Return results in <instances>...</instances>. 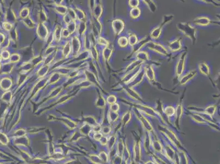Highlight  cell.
Here are the masks:
<instances>
[{
    "label": "cell",
    "instance_id": "6da1fadb",
    "mask_svg": "<svg viewBox=\"0 0 220 164\" xmlns=\"http://www.w3.org/2000/svg\"><path fill=\"white\" fill-rule=\"evenodd\" d=\"M177 28L183 33L184 36L189 38L192 42H196L197 40L196 29L189 23H179L177 24Z\"/></svg>",
    "mask_w": 220,
    "mask_h": 164
},
{
    "label": "cell",
    "instance_id": "7a4b0ae2",
    "mask_svg": "<svg viewBox=\"0 0 220 164\" xmlns=\"http://www.w3.org/2000/svg\"><path fill=\"white\" fill-rule=\"evenodd\" d=\"M147 47L150 50L162 55L167 56L168 54L167 49L163 45L155 42L150 41V42H148L147 44Z\"/></svg>",
    "mask_w": 220,
    "mask_h": 164
},
{
    "label": "cell",
    "instance_id": "3957f363",
    "mask_svg": "<svg viewBox=\"0 0 220 164\" xmlns=\"http://www.w3.org/2000/svg\"><path fill=\"white\" fill-rule=\"evenodd\" d=\"M172 18V16H165L163 18V23L159 25L158 26L156 27L155 28H154L150 33V37L152 38L154 40H157L159 38V37L161 35L162 33V30L163 28V26L164 25H165L166 23L169 22L170 20H171Z\"/></svg>",
    "mask_w": 220,
    "mask_h": 164
},
{
    "label": "cell",
    "instance_id": "277c9868",
    "mask_svg": "<svg viewBox=\"0 0 220 164\" xmlns=\"http://www.w3.org/2000/svg\"><path fill=\"white\" fill-rule=\"evenodd\" d=\"M186 56H187L186 53H183L182 54H181V56L179 58V59L176 64L175 73L177 77L180 78L184 71Z\"/></svg>",
    "mask_w": 220,
    "mask_h": 164
},
{
    "label": "cell",
    "instance_id": "5b68a950",
    "mask_svg": "<svg viewBox=\"0 0 220 164\" xmlns=\"http://www.w3.org/2000/svg\"><path fill=\"white\" fill-rule=\"evenodd\" d=\"M124 26V23L121 19L114 20L112 23V27L114 28V31L117 35H120L123 31Z\"/></svg>",
    "mask_w": 220,
    "mask_h": 164
},
{
    "label": "cell",
    "instance_id": "8992f818",
    "mask_svg": "<svg viewBox=\"0 0 220 164\" xmlns=\"http://www.w3.org/2000/svg\"><path fill=\"white\" fill-rule=\"evenodd\" d=\"M197 74L196 70H192L189 72H187L186 74L183 75V76L181 77L180 79V84L182 85L187 84L188 82L191 80L193 78H194Z\"/></svg>",
    "mask_w": 220,
    "mask_h": 164
},
{
    "label": "cell",
    "instance_id": "52a82bcc",
    "mask_svg": "<svg viewBox=\"0 0 220 164\" xmlns=\"http://www.w3.org/2000/svg\"><path fill=\"white\" fill-rule=\"evenodd\" d=\"M141 69V66H140L139 67L135 68L134 70H132L131 72L128 73L126 75V76L123 78V82H124L126 84H129V83H131V81L133 80V78Z\"/></svg>",
    "mask_w": 220,
    "mask_h": 164
},
{
    "label": "cell",
    "instance_id": "ba28073f",
    "mask_svg": "<svg viewBox=\"0 0 220 164\" xmlns=\"http://www.w3.org/2000/svg\"><path fill=\"white\" fill-rule=\"evenodd\" d=\"M144 73L145 76L151 82H153L155 80V73L153 67L150 65H146L144 67Z\"/></svg>",
    "mask_w": 220,
    "mask_h": 164
},
{
    "label": "cell",
    "instance_id": "9c48e42d",
    "mask_svg": "<svg viewBox=\"0 0 220 164\" xmlns=\"http://www.w3.org/2000/svg\"><path fill=\"white\" fill-rule=\"evenodd\" d=\"M144 77H145L144 72L141 70L139 71V73L133 78V80L131 81V83H129V84H130V85H131L130 87L133 88L135 87H136V86L139 85V84H140L142 82V81L143 80Z\"/></svg>",
    "mask_w": 220,
    "mask_h": 164
},
{
    "label": "cell",
    "instance_id": "30bf717a",
    "mask_svg": "<svg viewBox=\"0 0 220 164\" xmlns=\"http://www.w3.org/2000/svg\"><path fill=\"white\" fill-rule=\"evenodd\" d=\"M181 40L180 38H177L172 40L168 45V48L172 52H178L181 49Z\"/></svg>",
    "mask_w": 220,
    "mask_h": 164
},
{
    "label": "cell",
    "instance_id": "8fae6325",
    "mask_svg": "<svg viewBox=\"0 0 220 164\" xmlns=\"http://www.w3.org/2000/svg\"><path fill=\"white\" fill-rule=\"evenodd\" d=\"M194 24L200 26H207L211 23V20L207 16H198L194 19Z\"/></svg>",
    "mask_w": 220,
    "mask_h": 164
},
{
    "label": "cell",
    "instance_id": "7c38bea8",
    "mask_svg": "<svg viewBox=\"0 0 220 164\" xmlns=\"http://www.w3.org/2000/svg\"><path fill=\"white\" fill-rule=\"evenodd\" d=\"M199 72L205 76H208L210 73V70L208 65L205 62H202L198 65Z\"/></svg>",
    "mask_w": 220,
    "mask_h": 164
},
{
    "label": "cell",
    "instance_id": "4fadbf2b",
    "mask_svg": "<svg viewBox=\"0 0 220 164\" xmlns=\"http://www.w3.org/2000/svg\"><path fill=\"white\" fill-rule=\"evenodd\" d=\"M143 63V62L137 60V59H136V60L133 61L132 62H131V64L126 67V72L127 73L131 72L132 70H134L135 68L141 66V65Z\"/></svg>",
    "mask_w": 220,
    "mask_h": 164
},
{
    "label": "cell",
    "instance_id": "5bb4252c",
    "mask_svg": "<svg viewBox=\"0 0 220 164\" xmlns=\"http://www.w3.org/2000/svg\"><path fill=\"white\" fill-rule=\"evenodd\" d=\"M136 58L137 59V60L143 62L149 60V55L146 52L140 50L136 53Z\"/></svg>",
    "mask_w": 220,
    "mask_h": 164
},
{
    "label": "cell",
    "instance_id": "9a60e30c",
    "mask_svg": "<svg viewBox=\"0 0 220 164\" xmlns=\"http://www.w3.org/2000/svg\"><path fill=\"white\" fill-rule=\"evenodd\" d=\"M141 15V10L140 8H131L130 12L131 17L133 19H138Z\"/></svg>",
    "mask_w": 220,
    "mask_h": 164
},
{
    "label": "cell",
    "instance_id": "2e32d148",
    "mask_svg": "<svg viewBox=\"0 0 220 164\" xmlns=\"http://www.w3.org/2000/svg\"><path fill=\"white\" fill-rule=\"evenodd\" d=\"M128 40L129 44L133 47H134L138 42V39L137 36L133 33H131V34L129 35Z\"/></svg>",
    "mask_w": 220,
    "mask_h": 164
},
{
    "label": "cell",
    "instance_id": "e0dca14e",
    "mask_svg": "<svg viewBox=\"0 0 220 164\" xmlns=\"http://www.w3.org/2000/svg\"><path fill=\"white\" fill-rule=\"evenodd\" d=\"M216 111V106L210 105L207 107L205 109V113L209 116H212L214 115Z\"/></svg>",
    "mask_w": 220,
    "mask_h": 164
},
{
    "label": "cell",
    "instance_id": "ac0fdd59",
    "mask_svg": "<svg viewBox=\"0 0 220 164\" xmlns=\"http://www.w3.org/2000/svg\"><path fill=\"white\" fill-rule=\"evenodd\" d=\"M118 44L121 47L125 48L129 44L128 38L126 36H122L118 38Z\"/></svg>",
    "mask_w": 220,
    "mask_h": 164
},
{
    "label": "cell",
    "instance_id": "d6986e66",
    "mask_svg": "<svg viewBox=\"0 0 220 164\" xmlns=\"http://www.w3.org/2000/svg\"><path fill=\"white\" fill-rule=\"evenodd\" d=\"M175 108L171 106H168L164 109V113L168 116H171L175 114Z\"/></svg>",
    "mask_w": 220,
    "mask_h": 164
},
{
    "label": "cell",
    "instance_id": "ffe728a7",
    "mask_svg": "<svg viewBox=\"0 0 220 164\" xmlns=\"http://www.w3.org/2000/svg\"><path fill=\"white\" fill-rule=\"evenodd\" d=\"M144 3L146 4L148 9L152 12H155L157 7L155 4V2L152 1H143Z\"/></svg>",
    "mask_w": 220,
    "mask_h": 164
},
{
    "label": "cell",
    "instance_id": "44dd1931",
    "mask_svg": "<svg viewBox=\"0 0 220 164\" xmlns=\"http://www.w3.org/2000/svg\"><path fill=\"white\" fill-rule=\"evenodd\" d=\"M192 118L193 119L196 121V122L200 123V124H205L206 121L204 120V118L203 116H200L199 114L195 113L192 116Z\"/></svg>",
    "mask_w": 220,
    "mask_h": 164
},
{
    "label": "cell",
    "instance_id": "7402d4cb",
    "mask_svg": "<svg viewBox=\"0 0 220 164\" xmlns=\"http://www.w3.org/2000/svg\"><path fill=\"white\" fill-rule=\"evenodd\" d=\"M141 107L143 109V111H145L144 112H145L147 114L150 116H155V112L152 108L146 106H141Z\"/></svg>",
    "mask_w": 220,
    "mask_h": 164
},
{
    "label": "cell",
    "instance_id": "603a6c76",
    "mask_svg": "<svg viewBox=\"0 0 220 164\" xmlns=\"http://www.w3.org/2000/svg\"><path fill=\"white\" fill-rule=\"evenodd\" d=\"M127 90H128V94L130 95V96H131V97H133V98H134V99H138V100L139 99L140 96H139V94H138L137 92H136L135 90H134L133 89V88L129 87V88H128Z\"/></svg>",
    "mask_w": 220,
    "mask_h": 164
},
{
    "label": "cell",
    "instance_id": "cb8c5ba5",
    "mask_svg": "<svg viewBox=\"0 0 220 164\" xmlns=\"http://www.w3.org/2000/svg\"><path fill=\"white\" fill-rule=\"evenodd\" d=\"M131 119V114L130 112H126L123 116V122L124 124L128 123Z\"/></svg>",
    "mask_w": 220,
    "mask_h": 164
},
{
    "label": "cell",
    "instance_id": "d4e9b609",
    "mask_svg": "<svg viewBox=\"0 0 220 164\" xmlns=\"http://www.w3.org/2000/svg\"><path fill=\"white\" fill-rule=\"evenodd\" d=\"M140 2L138 0H131L129 1V6L131 8H137L138 7Z\"/></svg>",
    "mask_w": 220,
    "mask_h": 164
},
{
    "label": "cell",
    "instance_id": "484cf974",
    "mask_svg": "<svg viewBox=\"0 0 220 164\" xmlns=\"http://www.w3.org/2000/svg\"><path fill=\"white\" fill-rule=\"evenodd\" d=\"M116 101H117V99L116 96L114 95H111L107 98V101L109 104H114L116 103Z\"/></svg>",
    "mask_w": 220,
    "mask_h": 164
},
{
    "label": "cell",
    "instance_id": "4316f807",
    "mask_svg": "<svg viewBox=\"0 0 220 164\" xmlns=\"http://www.w3.org/2000/svg\"><path fill=\"white\" fill-rule=\"evenodd\" d=\"M111 109L112 110V111L114 112H118L119 109V104L115 103L114 104H111Z\"/></svg>",
    "mask_w": 220,
    "mask_h": 164
}]
</instances>
